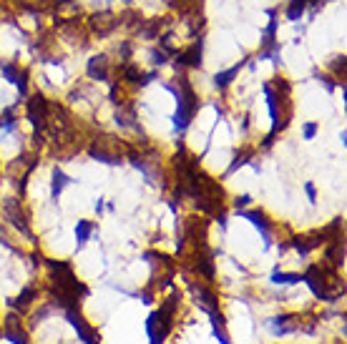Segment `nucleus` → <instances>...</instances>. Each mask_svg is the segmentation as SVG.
Masks as SVG:
<instances>
[{"instance_id": "nucleus-1", "label": "nucleus", "mask_w": 347, "mask_h": 344, "mask_svg": "<svg viewBox=\"0 0 347 344\" xmlns=\"http://www.w3.org/2000/svg\"><path fill=\"white\" fill-rule=\"evenodd\" d=\"M179 96V93H176ZM197 111V101H194V93L189 90V88H184V96H179V111L174 116V126L179 128V131H184L186 126H189V121H191V116Z\"/></svg>"}, {"instance_id": "nucleus-2", "label": "nucleus", "mask_w": 347, "mask_h": 344, "mask_svg": "<svg viewBox=\"0 0 347 344\" xmlns=\"http://www.w3.org/2000/svg\"><path fill=\"white\" fill-rule=\"evenodd\" d=\"M46 111H48V103L43 101V96H33L28 103V118L35 128H43V123H46Z\"/></svg>"}, {"instance_id": "nucleus-3", "label": "nucleus", "mask_w": 347, "mask_h": 344, "mask_svg": "<svg viewBox=\"0 0 347 344\" xmlns=\"http://www.w3.org/2000/svg\"><path fill=\"white\" fill-rule=\"evenodd\" d=\"M5 216L10 219V224H13V226H18V229L23 231V234H28L26 216H23V211L18 209V201H15V199H8V201H5Z\"/></svg>"}, {"instance_id": "nucleus-4", "label": "nucleus", "mask_w": 347, "mask_h": 344, "mask_svg": "<svg viewBox=\"0 0 347 344\" xmlns=\"http://www.w3.org/2000/svg\"><path fill=\"white\" fill-rule=\"evenodd\" d=\"M3 334H5V337H8L13 344H26V342H28L26 332L20 329V324L15 322V316H13V314L5 319V332H3Z\"/></svg>"}, {"instance_id": "nucleus-5", "label": "nucleus", "mask_w": 347, "mask_h": 344, "mask_svg": "<svg viewBox=\"0 0 347 344\" xmlns=\"http://www.w3.org/2000/svg\"><path fill=\"white\" fill-rule=\"evenodd\" d=\"M91 26H93V30L98 33V35H109L111 30H114L116 20L111 13H98V15H93L91 18Z\"/></svg>"}, {"instance_id": "nucleus-6", "label": "nucleus", "mask_w": 347, "mask_h": 344, "mask_svg": "<svg viewBox=\"0 0 347 344\" xmlns=\"http://www.w3.org/2000/svg\"><path fill=\"white\" fill-rule=\"evenodd\" d=\"M106 73H109V63L103 56H96L88 60V76L96 78V81H106Z\"/></svg>"}, {"instance_id": "nucleus-7", "label": "nucleus", "mask_w": 347, "mask_h": 344, "mask_svg": "<svg viewBox=\"0 0 347 344\" xmlns=\"http://www.w3.org/2000/svg\"><path fill=\"white\" fill-rule=\"evenodd\" d=\"M197 294H199V299H202V307L206 309V312H216V296L209 291V289H204V287H197L194 289Z\"/></svg>"}, {"instance_id": "nucleus-8", "label": "nucleus", "mask_w": 347, "mask_h": 344, "mask_svg": "<svg viewBox=\"0 0 347 344\" xmlns=\"http://www.w3.org/2000/svg\"><path fill=\"white\" fill-rule=\"evenodd\" d=\"M181 63H186V65H199V63H202V40L194 43V48L181 56Z\"/></svg>"}, {"instance_id": "nucleus-9", "label": "nucleus", "mask_w": 347, "mask_h": 344, "mask_svg": "<svg viewBox=\"0 0 347 344\" xmlns=\"http://www.w3.org/2000/svg\"><path fill=\"white\" fill-rule=\"evenodd\" d=\"M244 219H249L257 229H262V234H264V239H267V244H269V234H267V221H264V216H262L259 211H247L244 214Z\"/></svg>"}, {"instance_id": "nucleus-10", "label": "nucleus", "mask_w": 347, "mask_h": 344, "mask_svg": "<svg viewBox=\"0 0 347 344\" xmlns=\"http://www.w3.org/2000/svg\"><path fill=\"white\" fill-rule=\"evenodd\" d=\"M236 73H239V65H234V68L224 71V73H216V76H214V83H216L219 88H227V86L231 83V78H234Z\"/></svg>"}, {"instance_id": "nucleus-11", "label": "nucleus", "mask_w": 347, "mask_h": 344, "mask_svg": "<svg viewBox=\"0 0 347 344\" xmlns=\"http://www.w3.org/2000/svg\"><path fill=\"white\" fill-rule=\"evenodd\" d=\"M305 8H307V0H292V5L287 8V18L289 20H299Z\"/></svg>"}, {"instance_id": "nucleus-12", "label": "nucleus", "mask_w": 347, "mask_h": 344, "mask_svg": "<svg viewBox=\"0 0 347 344\" xmlns=\"http://www.w3.org/2000/svg\"><path fill=\"white\" fill-rule=\"evenodd\" d=\"M91 231H93V224H91V221H78V226H76V239H78V244H86Z\"/></svg>"}, {"instance_id": "nucleus-13", "label": "nucleus", "mask_w": 347, "mask_h": 344, "mask_svg": "<svg viewBox=\"0 0 347 344\" xmlns=\"http://www.w3.org/2000/svg\"><path fill=\"white\" fill-rule=\"evenodd\" d=\"M272 282H274V284H297V282H302V277H297V274H282V271H274Z\"/></svg>"}, {"instance_id": "nucleus-14", "label": "nucleus", "mask_w": 347, "mask_h": 344, "mask_svg": "<svg viewBox=\"0 0 347 344\" xmlns=\"http://www.w3.org/2000/svg\"><path fill=\"white\" fill-rule=\"evenodd\" d=\"M66 184H68V176L56 169V173H53V196H58V194L63 191V186H66Z\"/></svg>"}, {"instance_id": "nucleus-15", "label": "nucleus", "mask_w": 347, "mask_h": 344, "mask_svg": "<svg viewBox=\"0 0 347 344\" xmlns=\"http://www.w3.org/2000/svg\"><path fill=\"white\" fill-rule=\"evenodd\" d=\"M33 296H35V291H33V289H26V291H23V294H20L15 302H10V304H13V307H18V309H26Z\"/></svg>"}, {"instance_id": "nucleus-16", "label": "nucleus", "mask_w": 347, "mask_h": 344, "mask_svg": "<svg viewBox=\"0 0 347 344\" xmlns=\"http://www.w3.org/2000/svg\"><path fill=\"white\" fill-rule=\"evenodd\" d=\"M3 73H5V78H8L10 83H15V78H18V73H15V68H13V65H8V63H3Z\"/></svg>"}, {"instance_id": "nucleus-17", "label": "nucleus", "mask_w": 347, "mask_h": 344, "mask_svg": "<svg viewBox=\"0 0 347 344\" xmlns=\"http://www.w3.org/2000/svg\"><path fill=\"white\" fill-rule=\"evenodd\" d=\"M315 133H317V123H307L305 126V139H312Z\"/></svg>"}, {"instance_id": "nucleus-18", "label": "nucleus", "mask_w": 347, "mask_h": 344, "mask_svg": "<svg viewBox=\"0 0 347 344\" xmlns=\"http://www.w3.org/2000/svg\"><path fill=\"white\" fill-rule=\"evenodd\" d=\"M247 158H249V156H247V153H244V156H236V158H234V164H231V166H229V173L234 171V169H236V166H242V164H247Z\"/></svg>"}, {"instance_id": "nucleus-19", "label": "nucleus", "mask_w": 347, "mask_h": 344, "mask_svg": "<svg viewBox=\"0 0 347 344\" xmlns=\"http://www.w3.org/2000/svg\"><path fill=\"white\" fill-rule=\"evenodd\" d=\"M154 63H156V65L166 63V56H164V53H159V51H154Z\"/></svg>"}, {"instance_id": "nucleus-20", "label": "nucleus", "mask_w": 347, "mask_h": 344, "mask_svg": "<svg viewBox=\"0 0 347 344\" xmlns=\"http://www.w3.org/2000/svg\"><path fill=\"white\" fill-rule=\"evenodd\" d=\"M305 191H307L310 201H315V184H305Z\"/></svg>"}, {"instance_id": "nucleus-21", "label": "nucleus", "mask_w": 347, "mask_h": 344, "mask_svg": "<svg viewBox=\"0 0 347 344\" xmlns=\"http://www.w3.org/2000/svg\"><path fill=\"white\" fill-rule=\"evenodd\" d=\"M249 196H239V199H236V209H239V206H247V203H249Z\"/></svg>"}]
</instances>
